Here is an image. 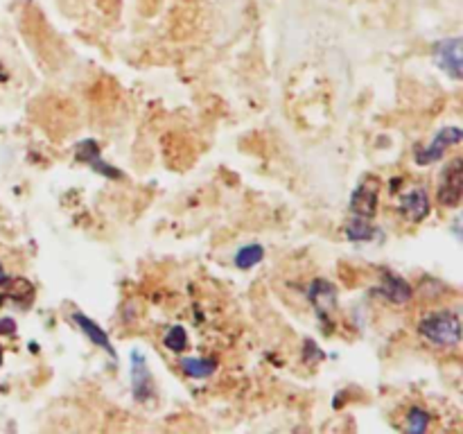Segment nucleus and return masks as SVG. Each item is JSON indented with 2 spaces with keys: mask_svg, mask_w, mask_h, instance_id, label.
I'll return each instance as SVG.
<instances>
[{
  "mask_svg": "<svg viewBox=\"0 0 463 434\" xmlns=\"http://www.w3.org/2000/svg\"><path fill=\"white\" fill-rule=\"evenodd\" d=\"M419 337L434 348H457L461 344V316L452 307H441V310H430L420 316Z\"/></svg>",
  "mask_w": 463,
  "mask_h": 434,
  "instance_id": "nucleus-1",
  "label": "nucleus"
},
{
  "mask_svg": "<svg viewBox=\"0 0 463 434\" xmlns=\"http://www.w3.org/2000/svg\"><path fill=\"white\" fill-rule=\"evenodd\" d=\"M461 143V129L457 125L441 127V129L434 134V138L428 145H419L414 149V161L416 165H432L446 158L448 149L457 147Z\"/></svg>",
  "mask_w": 463,
  "mask_h": 434,
  "instance_id": "nucleus-2",
  "label": "nucleus"
},
{
  "mask_svg": "<svg viewBox=\"0 0 463 434\" xmlns=\"http://www.w3.org/2000/svg\"><path fill=\"white\" fill-rule=\"evenodd\" d=\"M398 215L411 224H420L432 215V197L425 185H411L398 197Z\"/></svg>",
  "mask_w": 463,
  "mask_h": 434,
  "instance_id": "nucleus-3",
  "label": "nucleus"
},
{
  "mask_svg": "<svg viewBox=\"0 0 463 434\" xmlns=\"http://www.w3.org/2000/svg\"><path fill=\"white\" fill-rule=\"evenodd\" d=\"M307 298H310L319 321L326 326V333H333V315L337 310V288L330 280L317 278L310 283Z\"/></svg>",
  "mask_w": 463,
  "mask_h": 434,
  "instance_id": "nucleus-4",
  "label": "nucleus"
},
{
  "mask_svg": "<svg viewBox=\"0 0 463 434\" xmlns=\"http://www.w3.org/2000/svg\"><path fill=\"white\" fill-rule=\"evenodd\" d=\"M463 197V158L455 156L441 172L437 202L443 208H457Z\"/></svg>",
  "mask_w": 463,
  "mask_h": 434,
  "instance_id": "nucleus-5",
  "label": "nucleus"
},
{
  "mask_svg": "<svg viewBox=\"0 0 463 434\" xmlns=\"http://www.w3.org/2000/svg\"><path fill=\"white\" fill-rule=\"evenodd\" d=\"M378 202H380V184L378 176L373 179H366L353 190L351 194V217L364 222H375V215H378Z\"/></svg>",
  "mask_w": 463,
  "mask_h": 434,
  "instance_id": "nucleus-6",
  "label": "nucleus"
},
{
  "mask_svg": "<svg viewBox=\"0 0 463 434\" xmlns=\"http://www.w3.org/2000/svg\"><path fill=\"white\" fill-rule=\"evenodd\" d=\"M131 393L138 402H147L156 396V384H154V375L149 371L147 357L143 351L134 348L131 351Z\"/></svg>",
  "mask_w": 463,
  "mask_h": 434,
  "instance_id": "nucleus-7",
  "label": "nucleus"
},
{
  "mask_svg": "<svg viewBox=\"0 0 463 434\" xmlns=\"http://www.w3.org/2000/svg\"><path fill=\"white\" fill-rule=\"evenodd\" d=\"M75 158L80 163H84V165H89L93 172L102 175L104 179L118 181V179H122V176H125V175H122V170H118V167H113L111 163L104 161L102 152H99L98 140H93V138L80 140V143L75 145Z\"/></svg>",
  "mask_w": 463,
  "mask_h": 434,
  "instance_id": "nucleus-8",
  "label": "nucleus"
},
{
  "mask_svg": "<svg viewBox=\"0 0 463 434\" xmlns=\"http://www.w3.org/2000/svg\"><path fill=\"white\" fill-rule=\"evenodd\" d=\"M432 59L448 77H452V80L459 81L463 77L459 36H450V39H443V41H439V43H434Z\"/></svg>",
  "mask_w": 463,
  "mask_h": 434,
  "instance_id": "nucleus-9",
  "label": "nucleus"
},
{
  "mask_svg": "<svg viewBox=\"0 0 463 434\" xmlns=\"http://www.w3.org/2000/svg\"><path fill=\"white\" fill-rule=\"evenodd\" d=\"M371 294H375V297L393 303V306H405V303H410L411 297H414V289H411V285L407 283L402 276L384 269L383 280H380V285L371 288Z\"/></svg>",
  "mask_w": 463,
  "mask_h": 434,
  "instance_id": "nucleus-10",
  "label": "nucleus"
},
{
  "mask_svg": "<svg viewBox=\"0 0 463 434\" xmlns=\"http://www.w3.org/2000/svg\"><path fill=\"white\" fill-rule=\"evenodd\" d=\"M9 298L21 310H25L34 301V285L25 278H7V276H0V306L5 301H9Z\"/></svg>",
  "mask_w": 463,
  "mask_h": 434,
  "instance_id": "nucleus-11",
  "label": "nucleus"
},
{
  "mask_svg": "<svg viewBox=\"0 0 463 434\" xmlns=\"http://www.w3.org/2000/svg\"><path fill=\"white\" fill-rule=\"evenodd\" d=\"M71 319H72V324H75L77 328H80L81 333L89 337L90 344H95V346L102 348V351H107L111 357H116V348H113L111 339H109V335L104 333L102 326L95 324V321L90 319V316H86L84 312H72Z\"/></svg>",
  "mask_w": 463,
  "mask_h": 434,
  "instance_id": "nucleus-12",
  "label": "nucleus"
},
{
  "mask_svg": "<svg viewBox=\"0 0 463 434\" xmlns=\"http://www.w3.org/2000/svg\"><path fill=\"white\" fill-rule=\"evenodd\" d=\"M179 366H181V371H184L185 378L206 380L217 371V360L215 357H197V355L181 357Z\"/></svg>",
  "mask_w": 463,
  "mask_h": 434,
  "instance_id": "nucleus-13",
  "label": "nucleus"
},
{
  "mask_svg": "<svg viewBox=\"0 0 463 434\" xmlns=\"http://www.w3.org/2000/svg\"><path fill=\"white\" fill-rule=\"evenodd\" d=\"M262 260H265V247L258 242L244 244V247H240L233 256V265L238 267L240 271L253 269V267L260 265Z\"/></svg>",
  "mask_w": 463,
  "mask_h": 434,
  "instance_id": "nucleus-14",
  "label": "nucleus"
},
{
  "mask_svg": "<svg viewBox=\"0 0 463 434\" xmlns=\"http://www.w3.org/2000/svg\"><path fill=\"white\" fill-rule=\"evenodd\" d=\"M344 233H346V238L351 240V242H373V240H378V235H383L373 222L355 220V217L348 220Z\"/></svg>",
  "mask_w": 463,
  "mask_h": 434,
  "instance_id": "nucleus-15",
  "label": "nucleus"
},
{
  "mask_svg": "<svg viewBox=\"0 0 463 434\" xmlns=\"http://www.w3.org/2000/svg\"><path fill=\"white\" fill-rule=\"evenodd\" d=\"M190 337H188V330L184 326H170L163 335V346L172 353H184L188 348Z\"/></svg>",
  "mask_w": 463,
  "mask_h": 434,
  "instance_id": "nucleus-16",
  "label": "nucleus"
},
{
  "mask_svg": "<svg viewBox=\"0 0 463 434\" xmlns=\"http://www.w3.org/2000/svg\"><path fill=\"white\" fill-rule=\"evenodd\" d=\"M430 423H432V414H430L428 410H423V407L414 405L407 411L405 428L410 429V432H425V429L430 428Z\"/></svg>",
  "mask_w": 463,
  "mask_h": 434,
  "instance_id": "nucleus-17",
  "label": "nucleus"
},
{
  "mask_svg": "<svg viewBox=\"0 0 463 434\" xmlns=\"http://www.w3.org/2000/svg\"><path fill=\"white\" fill-rule=\"evenodd\" d=\"M321 357H324V353H321V348L317 346L312 339H307L306 346H303V360L306 362H319Z\"/></svg>",
  "mask_w": 463,
  "mask_h": 434,
  "instance_id": "nucleus-18",
  "label": "nucleus"
},
{
  "mask_svg": "<svg viewBox=\"0 0 463 434\" xmlns=\"http://www.w3.org/2000/svg\"><path fill=\"white\" fill-rule=\"evenodd\" d=\"M14 326H16V324H14L12 319H3V321H0V330H5V333H14V330H16V328H14Z\"/></svg>",
  "mask_w": 463,
  "mask_h": 434,
  "instance_id": "nucleus-19",
  "label": "nucleus"
},
{
  "mask_svg": "<svg viewBox=\"0 0 463 434\" xmlns=\"http://www.w3.org/2000/svg\"><path fill=\"white\" fill-rule=\"evenodd\" d=\"M0 366H3V346H0Z\"/></svg>",
  "mask_w": 463,
  "mask_h": 434,
  "instance_id": "nucleus-20",
  "label": "nucleus"
},
{
  "mask_svg": "<svg viewBox=\"0 0 463 434\" xmlns=\"http://www.w3.org/2000/svg\"><path fill=\"white\" fill-rule=\"evenodd\" d=\"M0 276H5V274H3V262H0Z\"/></svg>",
  "mask_w": 463,
  "mask_h": 434,
  "instance_id": "nucleus-21",
  "label": "nucleus"
}]
</instances>
